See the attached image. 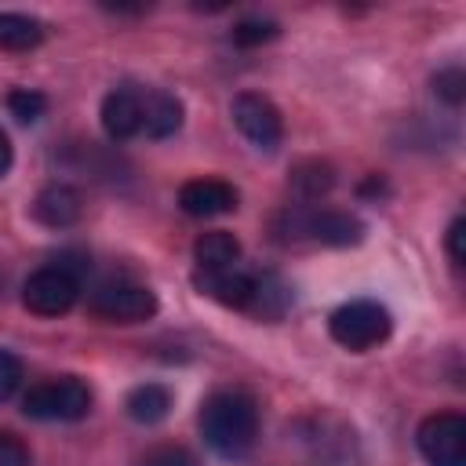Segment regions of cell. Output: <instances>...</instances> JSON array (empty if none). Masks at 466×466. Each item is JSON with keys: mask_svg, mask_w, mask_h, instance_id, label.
Segmentation results:
<instances>
[{"mask_svg": "<svg viewBox=\"0 0 466 466\" xmlns=\"http://www.w3.org/2000/svg\"><path fill=\"white\" fill-rule=\"evenodd\" d=\"M178 208L193 218H215L229 215L237 208V189L222 178H189L178 189Z\"/></svg>", "mask_w": 466, "mask_h": 466, "instance_id": "30bf717a", "label": "cell"}, {"mask_svg": "<svg viewBox=\"0 0 466 466\" xmlns=\"http://www.w3.org/2000/svg\"><path fill=\"white\" fill-rule=\"evenodd\" d=\"M22 386V360L11 350H0V404Z\"/></svg>", "mask_w": 466, "mask_h": 466, "instance_id": "7402d4cb", "label": "cell"}, {"mask_svg": "<svg viewBox=\"0 0 466 466\" xmlns=\"http://www.w3.org/2000/svg\"><path fill=\"white\" fill-rule=\"evenodd\" d=\"M22 411L25 419H40V422H76L91 411V390L76 375L47 379L25 390Z\"/></svg>", "mask_w": 466, "mask_h": 466, "instance_id": "7a4b0ae2", "label": "cell"}, {"mask_svg": "<svg viewBox=\"0 0 466 466\" xmlns=\"http://www.w3.org/2000/svg\"><path fill=\"white\" fill-rule=\"evenodd\" d=\"M291 193L299 200H320L331 186H335V167L328 160H302L295 171H291Z\"/></svg>", "mask_w": 466, "mask_h": 466, "instance_id": "2e32d148", "label": "cell"}, {"mask_svg": "<svg viewBox=\"0 0 466 466\" xmlns=\"http://www.w3.org/2000/svg\"><path fill=\"white\" fill-rule=\"evenodd\" d=\"M288 233L309 237L328 248H350L364 240V222L350 211H291L288 215Z\"/></svg>", "mask_w": 466, "mask_h": 466, "instance_id": "ba28073f", "label": "cell"}, {"mask_svg": "<svg viewBox=\"0 0 466 466\" xmlns=\"http://www.w3.org/2000/svg\"><path fill=\"white\" fill-rule=\"evenodd\" d=\"M197 269H233L240 262V240L229 229H208L193 240Z\"/></svg>", "mask_w": 466, "mask_h": 466, "instance_id": "5bb4252c", "label": "cell"}, {"mask_svg": "<svg viewBox=\"0 0 466 466\" xmlns=\"http://www.w3.org/2000/svg\"><path fill=\"white\" fill-rule=\"evenodd\" d=\"M80 215H84V197H80L73 186H66V182L44 186V189L36 193V200H33V218H36L40 226H47V229H66V226H73Z\"/></svg>", "mask_w": 466, "mask_h": 466, "instance_id": "7c38bea8", "label": "cell"}, {"mask_svg": "<svg viewBox=\"0 0 466 466\" xmlns=\"http://www.w3.org/2000/svg\"><path fill=\"white\" fill-rule=\"evenodd\" d=\"M0 466H29V448L15 433H0Z\"/></svg>", "mask_w": 466, "mask_h": 466, "instance_id": "603a6c76", "label": "cell"}, {"mask_svg": "<svg viewBox=\"0 0 466 466\" xmlns=\"http://www.w3.org/2000/svg\"><path fill=\"white\" fill-rule=\"evenodd\" d=\"M76 295H80V277L73 269L58 266V262L29 273L25 284H22V306L29 313H36V317H62V313H69Z\"/></svg>", "mask_w": 466, "mask_h": 466, "instance_id": "277c9868", "label": "cell"}, {"mask_svg": "<svg viewBox=\"0 0 466 466\" xmlns=\"http://www.w3.org/2000/svg\"><path fill=\"white\" fill-rule=\"evenodd\" d=\"M142 466H200V462H197L193 451H186V448H178V444H160V448H153V451L142 459Z\"/></svg>", "mask_w": 466, "mask_h": 466, "instance_id": "44dd1931", "label": "cell"}, {"mask_svg": "<svg viewBox=\"0 0 466 466\" xmlns=\"http://www.w3.org/2000/svg\"><path fill=\"white\" fill-rule=\"evenodd\" d=\"M87 309L98 317V320H109V324H142L149 317H157L160 302L157 295L146 288V284H131V280H116V284H102Z\"/></svg>", "mask_w": 466, "mask_h": 466, "instance_id": "8992f818", "label": "cell"}, {"mask_svg": "<svg viewBox=\"0 0 466 466\" xmlns=\"http://www.w3.org/2000/svg\"><path fill=\"white\" fill-rule=\"evenodd\" d=\"M44 40V25L29 15L0 11V47L4 51H29Z\"/></svg>", "mask_w": 466, "mask_h": 466, "instance_id": "e0dca14e", "label": "cell"}, {"mask_svg": "<svg viewBox=\"0 0 466 466\" xmlns=\"http://www.w3.org/2000/svg\"><path fill=\"white\" fill-rule=\"evenodd\" d=\"M200 433L208 448H215L226 459H240L251 451L258 437V404L244 390H218L200 408Z\"/></svg>", "mask_w": 466, "mask_h": 466, "instance_id": "6da1fadb", "label": "cell"}, {"mask_svg": "<svg viewBox=\"0 0 466 466\" xmlns=\"http://www.w3.org/2000/svg\"><path fill=\"white\" fill-rule=\"evenodd\" d=\"M390 328H393V317L375 299H353V302L339 306L331 313V320H328L331 339L342 350H353V353H364V350L386 342L390 339Z\"/></svg>", "mask_w": 466, "mask_h": 466, "instance_id": "3957f363", "label": "cell"}, {"mask_svg": "<svg viewBox=\"0 0 466 466\" xmlns=\"http://www.w3.org/2000/svg\"><path fill=\"white\" fill-rule=\"evenodd\" d=\"M466 229V222L462 218H451V226H448V237H444V244H448V258L455 262V266H462V258H466V251H462V233Z\"/></svg>", "mask_w": 466, "mask_h": 466, "instance_id": "cb8c5ba5", "label": "cell"}, {"mask_svg": "<svg viewBox=\"0 0 466 466\" xmlns=\"http://www.w3.org/2000/svg\"><path fill=\"white\" fill-rule=\"evenodd\" d=\"M193 284L200 288V295H208L229 309H248L251 295H255V277L240 273L237 266L233 269H197Z\"/></svg>", "mask_w": 466, "mask_h": 466, "instance_id": "8fae6325", "label": "cell"}, {"mask_svg": "<svg viewBox=\"0 0 466 466\" xmlns=\"http://www.w3.org/2000/svg\"><path fill=\"white\" fill-rule=\"evenodd\" d=\"M433 95H437V98H444L448 106H459V102L466 98V73H462L459 66L441 69V73L433 76Z\"/></svg>", "mask_w": 466, "mask_h": 466, "instance_id": "ffe728a7", "label": "cell"}, {"mask_svg": "<svg viewBox=\"0 0 466 466\" xmlns=\"http://www.w3.org/2000/svg\"><path fill=\"white\" fill-rule=\"evenodd\" d=\"M124 411H127V419L138 422V426H157V422L167 419V411H171V390L160 386V382H142V386H135V390L127 393Z\"/></svg>", "mask_w": 466, "mask_h": 466, "instance_id": "9a60e30c", "label": "cell"}, {"mask_svg": "<svg viewBox=\"0 0 466 466\" xmlns=\"http://www.w3.org/2000/svg\"><path fill=\"white\" fill-rule=\"evenodd\" d=\"M182 116H186V109L171 91L142 95V131L149 138H171L182 127Z\"/></svg>", "mask_w": 466, "mask_h": 466, "instance_id": "4fadbf2b", "label": "cell"}, {"mask_svg": "<svg viewBox=\"0 0 466 466\" xmlns=\"http://www.w3.org/2000/svg\"><path fill=\"white\" fill-rule=\"evenodd\" d=\"M229 116L237 124V131L262 153H273L284 138V120H280V109L266 98V95H255V91H240L229 106Z\"/></svg>", "mask_w": 466, "mask_h": 466, "instance_id": "52a82bcc", "label": "cell"}, {"mask_svg": "<svg viewBox=\"0 0 466 466\" xmlns=\"http://www.w3.org/2000/svg\"><path fill=\"white\" fill-rule=\"evenodd\" d=\"M277 33H280V25L273 18H240L229 36L237 47H258V44H269Z\"/></svg>", "mask_w": 466, "mask_h": 466, "instance_id": "d6986e66", "label": "cell"}, {"mask_svg": "<svg viewBox=\"0 0 466 466\" xmlns=\"http://www.w3.org/2000/svg\"><path fill=\"white\" fill-rule=\"evenodd\" d=\"M102 131L113 142H127L142 131V91L131 84H116L106 98H102Z\"/></svg>", "mask_w": 466, "mask_h": 466, "instance_id": "9c48e42d", "label": "cell"}, {"mask_svg": "<svg viewBox=\"0 0 466 466\" xmlns=\"http://www.w3.org/2000/svg\"><path fill=\"white\" fill-rule=\"evenodd\" d=\"M7 109H11V116L18 124H36L47 113V98L40 91H33V87H15L7 95Z\"/></svg>", "mask_w": 466, "mask_h": 466, "instance_id": "ac0fdd59", "label": "cell"}, {"mask_svg": "<svg viewBox=\"0 0 466 466\" xmlns=\"http://www.w3.org/2000/svg\"><path fill=\"white\" fill-rule=\"evenodd\" d=\"M415 444L426 466H466V419L459 411L426 415L415 430Z\"/></svg>", "mask_w": 466, "mask_h": 466, "instance_id": "5b68a950", "label": "cell"}, {"mask_svg": "<svg viewBox=\"0 0 466 466\" xmlns=\"http://www.w3.org/2000/svg\"><path fill=\"white\" fill-rule=\"evenodd\" d=\"M11 160H15V149H11V138H7V131L0 127V178L11 171Z\"/></svg>", "mask_w": 466, "mask_h": 466, "instance_id": "d4e9b609", "label": "cell"}]
</instances>
